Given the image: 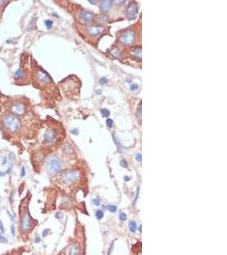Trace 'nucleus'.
I'll list each match as a JSON object with an SVG mask.
<instances>
[{"label":"nucleus","instance_id":"f257e3e1","mask_svg":"<svg viewBox=\"0 0 227 255\" xmlns=\"http://www.w3.org/2000/svg\"><path fill=\"white\" fill-rule=\"evenodd\" d=\"M81 179L80 173L77 170H67L60 174V180L66 185H73L78 183Z\"/></svg>","mask_w":227,"mask_h":255},{"label":"nucleus","instance_id":"f03ea898","mask_svg":"<svg viewBox=\"0 0 227 255\" xmlns=\"http://www.w3.org/2000/svg\"><path fill=\"white\" fill-rule=\"evenodd\" d=\"M47 172L50 174H55L61 169V162L56 156H50L46 161Z\"/></svg>","mask_w":227,"mask_h":255},{"label":"nucleus","instance_id":"7ed1b4c3","mask_svg":"<svg viewBox=\"0 0 227 255\" xmlns=\"http://www.w3.org/2000/svg\"><path fill=\"white\" fill-rule=\"evenodd\" d=\"M3 124L11 132H16L20 129V120L15 115H8L3 118Z\"/></svg>","mask_w":227,"mask_h":255},{"label":"nucleus","instance_id":"20e7f679","mask_svg":"<svg viewBox=\"0 0 227 255\" xmlns=\"http://www.w3.org/2000/svg\"><path fill=\"white\" fill-rule=\"evenodd\" d=\"M33 220L27 211L24 213L20 218V228L23 232H28L32 229Z\"/></svg>","mask_w":227,"mask_h":255},{"label":"nucleus","instance_id":"39448f33","mask_svg":"<svg viewBox=\"0 0 227 255\" xmlns=\"http://www.w3.org/2000/svg\"><path fill=\"white\" fill-rule=\"evenodd\" d=\"M135 34L133 31L128 30L120 35L119 37V41L124 44V45H132L133 43H135Z\"/></svg>","mask_w":227,"mask_h":255},{"label":"nucleus","instance_id":"423d86ee","mask_svg":"<svg viewBox=\"0 0 227 255\" xmlns=\"http://www.w3.org/2000/svg\"><path fill=\"white\" fill-rule=\"evenodd\" d=\"M86 31H87V33H89V36L96 37L98 35H100L105 31V28L102 25H94V26L88 27Z\"/></svg>","mask_w":227,"mask_h":255},{"label":"nucleus","instance_id":"0eeeda50","mask_svg":"<svg viewBox=\"0 0 227 255\" xmlns=\"http://www.w3.org/2000/svg\"><path fill=\"white\" fill-rule=\"evenodd\" d=\"M137 14V4L135 2H132L128 4L127 9V15L129 19H135Z\"/></svg>","mask_w":227,"mask_h":255},{"label":"nucleus","instance_id":"6e6552de","mask_svg":"<svg viewBox=\"0 0 227 255\" xmlns=\"http://www.w3.org/2000/svg\"><path fill=\"white\" fill-rule=\"evenodd\" d=\"M11 112L14 113V115H22L25 112V106L21 103H15L11 106Z\"/></svg>","mask_w":227,"mask_h":255},{"label":"nucleus","instance_id":"1a4fd4ad","mask_svg":"<svg viewBox=\"0 0 227 255\" xmlns=\"http://www.w3.org/2000/svg\"><path fill=\"white\" fill-rule=\"evenodd\" d=\"M80 19L85 23H90L94 20V15L88 10H82L80 14Z\"/></svg>","mask_w":227,"mask_h":255},{"label":"nucleus","instance_id":"9d476101","mask_svg":"<svg viewBox=\"0 0 227 255\" xmlns=\"http://www.w3.org/2000/svg\"><path fill=\"white\" fill-rule=\"evenodd\" d=\"M37 77L38 79L39 80L40 82L42 83H50L51 82V78L48 75V73H46L43 70H39L38 73H37Z\"/></svg>","mask_w":227,"mask_h":255},{"label":"nucleus","instance_id":"9b49d317","mask_svg":"<svg viewBox=\"0 0 227 255\" xmlns=\"http://www.w3.org/2000/svg\"><path fill=\"white\" fill-rule=\"evenodd\" d=\"M43 137H44V139L46 140L47 142H50V143L53 142V141L56 139V131L52 129H48V130L46 131V133L44 134Z\"/></svg>","mask_w":227,"mask_h":255},{"label":"nucleus","instance_id":"f8f14e48","mask_svg":"<svg viewBox=\"0 0 227 255\" xmlns=\"http://www.w3.org/2000/svg\"><path fill=\"white\" fill-rule=\"evenodd\" d=\"M66 255H79V248L77 243H72L66 248Z\"/></svg>","mask_w":227,"mask_h":255},{"label":"nucleus","instance_id":"ddd939ff","mask_svg":"<svg viewBox=\"0 0 227 255\" xmlns=\"http://www.w3.org/2000/svg\"><path fill=\"white\" fill-rule=\"evenodd\" d=\"M112 5V1L105 0V1H101V2H100V10H101L102 11L105 12V11H108V10L111 9Z\"/></svg>","mask_w":227,"mask_h":255},{"label":"nucleus","instance_id":"4468645a","mask_svg":"<svg viewBox=\"0 0 227 255\" xmlns=\"http://www.w3.org/2000/svg\"><path fill=\"white\" fill-rule=\"evenodd\" d=\"M24 77V72L22 69H18L15 73V77L16 79H20Z\"/></svg>","mask_w":227,"mask_h":255},{"label":"nucleus","instance_id":"2eb2a0df","mask_svg":"<svg viewBox=\"0 0 227 255\" xmlns=\"http://www.w3.org/2000/svg\"><path fill=\"white\" fill-rule=\"evenodd\" d=\"M128 228H129V231L131 232H135L136 230H137V225L135 221H130L129 224H128Z\"/></svg>","mask_w":227,"mask_h":255},{"label":"nucleus","instance_id":"dca6fc26","mask_svg":"<svg viewBox=\"0 0 227 255\" xmlns=\"http://www.w3.org/2000/svg\"><path fill=\"white\" fill-rule=\"evenodd\" d=\"M133 53H134V55H135V58H137V59H140L141 58V50H140V48L135 49L134 51H133Z\"/></svg>","mask_w":227,"mask_h":255},{"label":"nucleus","instance_id":"f3484780","mask_svg":"<svg viewBox=\"0 0 227 255\" xmlns=\"http://www.w3.org/2000/svg\"><path fill=\"white\" fill-rule=\"evenodd\" d=\"M106 209H108L111 213H115L118 209V207L116 205H108L106 207Z\"/></svg>","mask_w":227,"mask_h":255},{"label":"nucleus","instance_id":"a211bd4d","mask_svg":"<svg viewBox=\"0 0 227 255\" xmlns=\"http://www.w3.org/2000/svg\"><path fill=\"white\" fill-rule=\"evenodd\" d=\"M96 216L97 219L100 220V219L104 217V213H103V211H101V210H98V211H96Z\"/></svg>","mask_w":227,"mask_h":255},{"label":"nucleus","instance_id":"6ab92c4d","mask_svg":"<svg viewBox=\"0 0 227 255\" xmlns=\"http://www.w3.org/2000/svg\"><path fill=\"white\" fill-rule=\"evenodd\" d=\"M112 55H113L116 58H119V57L122 55V53H121V51H120V50L117 49V50H113V51H112Z\"/></svg>","mask_w":227,"mask_h":255},{"label":"nucleus","instance_id":"aec40b11","mask_svg":"<svg viewBox=\"0 0 227 255\" xmlns=\"http://www.w3.org/2000/svg\"><path fill=\"white\" fill-rule=\"evenodd\" d=\"M101 114H102V116H103V117H107L110 116V114H111V113H110V111H109V110L102 109L101 110Z\"/></svg>","mask_w":227,"mask_h":255},{"label":"nucleus","instance_id":"412c9836","mask_svg":"<svg viewBox=\"0 0 227 255\" xmlns=\"http://www.w3.org/2000/svg\"><path fill=\"white\" fill-rule=\"evenodd\" d=\"M119 219L121 221H125L126 219H127V214H126L125 213H121L119 214Z\"/></svg>","mask_w":227,"mask_h":255},{"label":"nucleus","instance_id":"4be33fe9","mask_svg":"<svg viewBox=\"0 0 227 255\" xmlns=\"http://www.w3.org/2000/svg\"><path fill=\"white\" fill-rule=\"evenodd\" d=\"M106 125L108 126V128H112L113 126V121L111 118H107L106 119Z\"/></svg>","mask_w":227,"mask_h":255},{"label":"nucleus","instance_id":"5701e85b","mask_svg":"<svg viewBox=\"0 0 227 255\" xmlns=\"http://www.w3.org/2000/svg\"><path fill=\"white\" fill-rule=\"evenodd\" d=\"M8 242V239L6 237H4L3 235H2V233L0 232V242H3V243H6Z\"/></svg>","mask_w":227,"mask_h":255},{"label":"nucleus","instance_id":"b1692460","mask_svg":"<svg viewBox=\"0 0 227 255\" xmlns=\"http://www.w3.org/2000/svg\"><path fill=\"white\" fill-rule=\"evenodd\" d=\"M10 231H11V235L13 236L16 235V227H15V225H13V224L10 226Z\"/></svg>","mask_w":227,"mask_h":255},{"label":"nucleus","instance_id":"393cba45","mask_svg":"<svg viewBox=\"0 0 227 255\" xmlns=\"http://www.w3.org/2000/svg\"><path fill=\"white\" fill-rule=\"evenodd\" d=\"M52 24L53 22L51 20H45V26H46L48 29H50L52 27Z\"/></svg>","mask_w":227,"mask_h":255},{"label":"nucleus","instance_id":"a878e982","mask_svg":"<svg viewBox=\"0 0 227 255\" xmlns=\"http://www.w3.org/2000/svg\"><path fill=\"white\" fill-rule=\"evenodd\" d=\"M137 118H138L140 121L141 120V107H140L138 110H137Z\"/></svg>","mask_w":227,"mask_h":255},{"label":"nucleus","instance_id":"bb28decb","mask_svg":"<svg viewBox=\"0 0 227 255\" xmlns=\"http://www.w3.org/2000/svg\"><path fill=\"white\" fill-rule=\"evenodd\" d=\"M135 159H136V161L137 162H141V159H142V156H141V154L140 153H137L136 155H135Z\"/></svg>","mask_w":227,"mask_h":255},{"label":"nucleus","instance_id":"cd10ccee","mask_svg":"<svg viewBox=\"0 0 227 255\" xmlns=\"http://www.w3.org/2000/svg\"><path fill=\"white\" fill-rule=\"evenodd\" d=\"M120 164H121V165H122L123 168H128V163H127V162H126L124 159L121 160V162H120Z\"/></svg>","mask_w":227,"mask_h":255},{"label":"nucleus","instance_id":"c85d7f7f","mask_svg":"<svg viewBox=\"0 0 227 255\" xmlns=\"http://www.w3.org/2000/svg\"><path fill=\"white\" fill-rule=\"evenodd\" d=\"M93 203H94V204H95L96 206H97V207H98V206L100 205V199L96 198V199H94V201H93Z\"/></svg>","mask_w":227,"mask_h":255},{"label":"nucleus","instance_id":"c756f323","mask_svg":"<svg viewBox=\"0 0 227 255\" xmlns=\"http://www.w3.org/2000/svg\"><path fill=\"white\" fill-rule=\"evenodd\" d=\"M0 232L3 234L4 233V228H3V224L2 222V220H0Z\"/></svg>","mask_w":227,"mask_h":255},{"label":"nucleus","instance_id":"7c9ffc66","mask_svg":"<svg viewBox=\"0 0 227 255\" xmlns=\"http://www.w3.org/2000/svg\"><path fill=\"white\" fill-rule=\"evenodd\" d=\"M49 232H50V230H49V229H46V230H44V231H43V236H44V237H45V236H47V235L49 234Z\"/></svg>","mask_w":227,"mask_h":255},{"label":"nucleus","instance_id":"2f4dec72","mask_svg":"<svg viewBox=\"0 0 227 255\" xmlns=\"http://www.w3.org/2000/svg\"><path fill=\"white\" fill-rule=\"evenodd\" d=\"M130 89H131L132 91L136 90L138 89V85H137V84H133V85H131V87H130Z\"/></svg>","mask_w":227,"mask_h":255},{"label":"nucleus","instance_id":"473e14b6","mask_svg":"<svg viewBox=\"0 0 227 255\" xmlns=\"http://www.w3.org/2000/svg\"><path fill=\"white\" fill-rule=\"evenodd\" d=\"M7 162H8V158H7L6 156H4L3 158V161H2V165H5Z\"/></svg>","mask_w":227,"mask_h":255},{"label":"nucleus","instance_id":"72a5a7b5","mask_svg":"<svg viewBox=\"0 0 227 255\" xmlns=\"http://www.w3.org/2000/svg\"><path fill=\"white\" fill-rule=\"evenodd\" d=\"M25 174H26V170H25V168L23 167V168L21 169V174H20V176H21V177H24Z\"/></svg>","mask_w":227,"mask_h":255},{"label":"nucleus","instance_id":"f704fd0d","mask_svg":"<svg viewBox=\"0 0 227 255\" xmlns=\"http://www.w3.org/2000/svg\"><path fill=\"white\" fill-rule=\"evenodd\" d=\"M56 218H58V219H61V218L63 217L62 213H56Z\"/></svg>","mask_w":227,"mask_h":255},{"label":"nucleus","instance_id":"c9c22d12","mask_svg":"<svg viewBox=\"0 0 227 255\" xmlns=\"http://www.w3.org/2000/svg\"><path fill=\"white\" fill-rule=\"evenodd\" d=\"M106 82H107V81H106V79H105V78H101V79L100 80V83H101V84H103V83H105Z\"/></svg>","mask_w":227,"mask_h":255},{"label":"nucleus","instance_id":"e433bc0d","mask_svg":"<svg viewBox=\"0 0 227 255\" xmlns=\"http://www.w3.org/2000/svg\"><path fill=\"white\" fill-rule=\"evenodd\" d=\"M40 242V237H36V239H35V242H37V243H38V242Z\"/></svg>","mask_w":227,"mask_h":255},{"label":"nucleus","instance_id":"4c0bfd02","mask_svg":"<svg viewBox=\"0 0 227 255\" xmlns=\"http://www.w3.org/2000/svg\"><path fill=\"white\" fill-rule=\"evenodd\" d=\"M124 179H125L126 181H128V180L130 179V177H128V176H124Z\"/></svg>","mask_w":227,"mask_h":255},{"label":"nucleus","instance_id":"58836bf2","mask_svg":"<svg viewBox=\"0 0 227 255\" xmlns=\"http://www.w3.org/2000/svg\"><path fill=\"white\" fill-rule=\"evenodd\" d=\"M3 174H3V173H2V172H0V177H1V176H3Z\"/></svg>","mask_w":227,"mask_h":255},{"label":"nucleus","instance_id":"ea45409f","mask_svg":"<svg viewBox=\"0 0 227 255\" xmlns=\"http://www.w3.org/2000/svg\"><path fill=\"white\" fill-rule=\"evenodd\" d=\"M89 3H96V2H95V1H89Z\"/></svg>","mask_w":227,"mask_h":255},{"label":"nucleus","instance_id":"a19ab883","mask_svg":"<svg viewBox=\"0 0 227 255\" xmlns=\"http://www.w3.org/2000/svg\"><path fill=\"white\" fill-rule=\"evenodd\" d=\"M0 202H1V198H0Z\"/></svg>","mask_w":227,"mask_h":255}]
</instances>
